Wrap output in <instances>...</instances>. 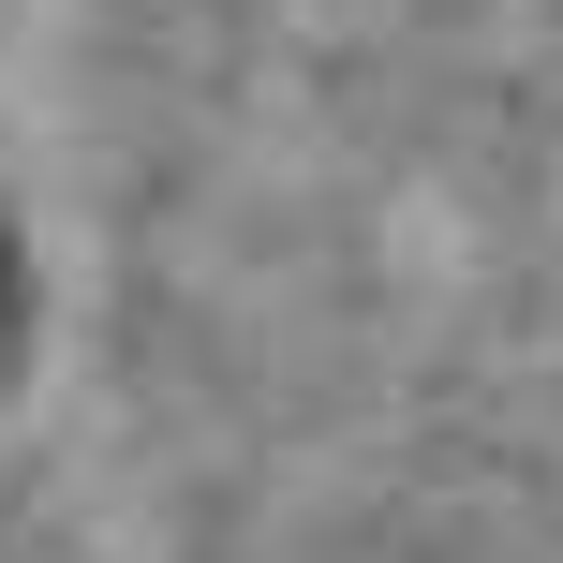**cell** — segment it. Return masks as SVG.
<instances>
[{"mask_svg": "<svg viewBox=\"0 0 563 563\" xmlns=\"http://www.w3.org/2000/svg\"><path fill=\"white\" fill-rule=\"evenodd\" d=\"M15 356H30V253H15V223H0V386H15Z\"/></svg>", "mask_w": 563, "mask_h": 563, "instance_id": "obj_1", "label": "cell"}]
</instances>
